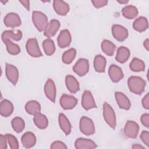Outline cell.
Returning a JSON list of instances; mask_svg holds the SVG:
<instances>
[{
  "label": "cell",
  "mask_w": 149,
  "mask_h": 149,
  "mask_svg": "<svg viewBox=\"0 0 149 149\" xmlns=\"http://www.w3.org/2000/svg\"><path fill=\"white\" fill-rule=\"evenodd\" d=\"M127 85L131 92L135 94L140 95L145 90L146 81L139 76H132L127 80Z\"/></svg>",
  "instance_id": "obj_1"
},
{
  "label": "cell",
  "mask_w": 149,
  "mask_h": 149,
  "mask_svg": "<svg viewBox=\"0 0 149 149\" xmlns=\"http://www.w3.org/2000/svg\"><path fill=\"white\" fill-rule=\"evenodd\" d=\"M32 20L36 29L39 31H44L48 24L47 16L40 11L33 12Z\"/></svg>",
  "instance_id": "obj_2"
},
{
  "label": "cell",
  "mask_w": 149,
  "mask_h": 149,
  "mask_svg": "<svg viewBox=\"0 0 149 149\" xmlns=\"http://www.w3.org/2000/svg\"><path fill=\"white\" fill-rule=\"evenodd\" d=\"M103 116L106 123L115 129L116 125V115L113 109L107 102H104L103 104Z\"/></svg>",
  "instance_id": "obj_3"
},
{
  "label": "cell",
  "mask_w": 149,
  "mask_h": 149,
  "mask_svg": "<svg viewBox=\"0 0 149 149\" xmlns=\"http://www.w3.org/2000/svg\"><path fill=\"white\" fill-rule=\"evenodd\" d=\"M79 128L80 132L86 136H91L95 133V126L91 119L82 116L80 120Z\"/></svg>",
  "instance_id": "obj_4"
},
{
  "label": "cell",
  "mask_w": 149,
  "mask_h": 149,
  "mask_svg": "<svg viewBox=\"0 0 149 149\" xmlns=\"http://www.w3.org/2000/svg\"><path fill=\"white\" fill-rule=\"evenodd\" d=\"M26 49L27 53L32 57L38 58L42 56L36 38H29L26 44Z\"/></svg>",
  "instance_id": "obj_5"
},
{
  "label": "cell",
  "mask_w": 149,
  "mask_h": 149,
  "mask_svg": "<svg viewBox=\"0 0 149 149\" xmlns=\"http://www.w3.org/2000/svg\"><path fill=\"white\" fill-rule=\"evenodd\" d=\"M73 72L79 76H83L89 70L88 61L84 58L79 59L73 66Z\"/></svg>",
  "instance_id": "obj_6"
},
{
  "label": "cell",
  "mask_w": 149,
  "mask_h": 149,
  "mask_svg": "<svg viewBox=\"0 0 149 149\" xmlns=\"http://www.w3.org/2000/svg\"><path fill=\"white\" fill-rule=\"evenodd\" d=\"M139 131V126L136 122L127 120L123 129L124 134L127 137L131 139H136L138 135Z\"/></svg>",
  "instance_id": "obj_7"
},
{
  "label": "cell",
  "mask_w": 149,
  "mask_h": 149,
  "mask_svg": "<svg viewBox=\"0 0 149 149\" xmlns=\"http://www.w3.org/2000/svg\"><path fill=\"white\" fill-rule=\"evenodd\" d=\"M112 34L113 37L118 41H123L128 37L127 30L119 24H113L112 27Z\"/></svg>",
  "instance_id": "obj_8"
},
{
  "label": "cell",
  "mask_w": 149,
  "mask_h": 149,
  "mask_svg": "<svg viewBox=\"0 0 149 149\" xmlns=\"http://www.w3.org/2000/svg\"><path fill=\"white\" fill-rule=\"evenodd\" d=\"M59 102L61 107L63 109H72L77 105V99L72 95L64 94L61 96Z\"/></svg>",
  "instance_id": "obj_9"
},
{
  "label": "cell",
  "mask_w": 149,
  "mask_h": 149,
  "mask_svg": "<svg viewBox=\"0 0 149 149\" xmlns=\"http://www.w3.org/2000/svg\"><path fill=\"white\" fill-rule=\"evenodd\" d=\"M81 105L86 110L97 108V105L90 91L85 90L83 92L81 97Z\"/></svg>",
  "instance_id": "obj_10"
},
{
  "label": "cell",
  "mask_w": 149,
  "mask_h": 149,
  "mask_svg": "<svg viewBox=\"0 0 149 149\" xmlns=\"http://www.w3.org/2000/svg\"><path fill=\"white\" fill-rule=\"evenodd\" d=\"M3 22L5 25L8 27L15 28L19 27L22 24L20 16L16 13H8L4 17Z\"/></svg>",
  "instance_id": "obj_11"
},
{
  "label": "cell",
  "mask_w": 149,
  "mask_h": 149,
  "mask_svg": "<svg viewBox=\"0 0 149 149\" xmlns=\"http://www.w3.org/2000/svg\"><path fill=\"white\" fill-rule=\"evenodd\" d=\"M5 74L8 80L13 85H16L19 76V71L17 68L13 65L6 63L5 66Z\"/></svg>",
  "instance_id": "obj_12"
},
{
  "label": "cell",
  "mask_w": 149,
  "mask_h": 149,
  "mask_svg": "<svg viewBox=\"0 0 149 149\" xmlns=\"http://www.w3.org/2000/svg\"><path fill=\"white\" fill-rule=\"evenodd\" d=\"M44 93L46 97L52 102H55L56 90L54 81L51 79H48L44 85Z\"/></svg>",
  "instance_id": "obj_13"
},
{
  "label": "cell",
  "mask_w": 149,
  "mask_h": 149,
  "mask_svg": "<svg viewBox=\"0 0 149 149\" xmlns=\"http://www.w3.org/2000/svg\"><path fill=\"white\" fill-rule=\"evenodd\" d=\"M108 74L112 81L113 83H118L121 80L124 74L122 69L116 65H111L108 69Z\"/></svg>",
  "instance_id": "obj_14"
},
{
  "label": "cell",
  "mask_w": 149,
  "mask_h": 149,
  "mask_svg": "<svg viewBox=\"0 0 149 149\" xmlns=\"http://www.w3.org/2000/svg\"><path fill=\"white\" fill-rule=\"evenodd\" d=\"M72 41V37L69 31L67 29L63 30L59 33L58 38V44L60 48H64L70 45Z\"/></svg>",
  "instance_id": "obj_15"
},
{
  "label": "cell",
  "mask_w": 149,
  "mask_h": 149,
  "mask_svg": "<svg viewBox=\"0 0 149 149\" xmlns=\"http://www.w3.org/2000/svg\"><path fill=\"white\" fill-rule=\"evenodd\" d=\"M61 23L58 20L52 19L48 23L47 26L44 31V36L49 38L54 36L59 29Z\"/></svg>",
  "instance_id": "obj_16"
},
{
  "label": "cell",
  "mask_w": 149,
  "mask_h": 149,
  "mask_svg": "<svg viewBox=\"0 0 149 149\" xmlns=\"http://www.w3.org/2000/svg\"><path fill=\"white\" fill-rule=\"evenodd\" d=\"M74 147L77 149H91L96 148L97 145L90 139L80 137L76 140Z\"/></svg>",
  "instance_id": "obj_17"
},
{
  "label": "cell",
  "mask_w": 149,
  "mask_h": 149,
  "mask_svg": "<svg viewBox=\"0 0 149 149\" xmlns=\"http://www.w3.org/2000/svg\"><path fill=\"white\" fill-rule=\"evenodd\" d=\"M116 101L120 108L128 110L130 108L131 103L127 97L122 92L116 91L115 93Z\"/></svg>",
  "instance_id": "obj_18"
},
{
  "label": "cell",
  "mask_w": 149,
  "mask_h": 149,
  "mask_svg": "<svg viewBox=\"0 0 149 149\" xmlns=\"http://www.w3.org/2000/svg\"><path fill=\"white\" fill-rule=\"evenodd\" d=\"M36 137L31 132L24 133L21 137V141L23 146L26 148H30L34 147L36 143Z\"/></svg>",
  "instance_id": "obj_19"
},
{
  "label": "cell",
  "mask_w": 149,
  "mask_h": 149,
  "mask_svg": "<svg viewBox=\"0 0 149 149\" xmlns=\"http://www.w3.org/2000/svg\"><path fill=\"white\" fill-rule=\"evenodd\" d=\"M53 7L55 12L61 16H65L70 10L69 5L65 1L61 0L54 1Z\"/></svg>",
  "instance_id": "obj_20"
},
{
  "label": "cell",
  "mask_w": 149,
  "mask_h": 149,
  "mask_svg": "<svg viewBox=\"0 0 149 149\" xmlns=\"http://www.w3.org/2000/svg\"><path fill=\"white\" fill-rule=\"evenodd\" d=\"M65 84L69 91L71 93H76L80 90L79 83L77 79L72 75H67L65 77Z\"/></svg>",
  "instance_id": "obj_21"
},
{
  "label": "cell",
  "mask_w": 149,
  "mask_h": 149,
  "mask_svg": "<svg viewBox=\"0 0 149 149\" xmlns=\"http://www.w3.org/2000/svg\"><path fill=\"white\" fill-rule=\"evenodd\" d=\"M13 104L8 100H3L0 104V114L4 117L9 116L13 112Z\"/></svg>",
  "instance_id": "obj_22"
},
{
  "label": "cell",
  "mask_w": 149,
  "mask_h": 149,
  "mask_svg": "<svg viewBox=\"0 0 149 149\" xmlns=\"http://www.w3.org/2000/svg\"><path fill=\"white\" fill-rule=\"evenodd\" d=\"M58 121L59 126L62 130L66 136L69 135L71 132L72 126L66 115L62 113H59L58 117Z\"/></svg>",
  "instance_id": "obj_23"
},
{
  "label": "cell",
  "mask_w": 149,
  "mask_h": 149,
  "mask_svg": "<svg viewBox=\"0 0 149 149\" xmlns=\"http://www.w3.org/2000/svg\"><path fill=\"white\" fill-rule=\"evenodd\" d=\"M130 55V50L123 46L120 47L118 48L115 59L120 63L126 62L129 58Z\"/></svg>",
  "instance_id": "obj_24"
},
{
  "label": "cell",
  "mask_w": 149,
  "mask_h": 149,
  "mask_svg": "<svg viewBox=\"0 0 149 149\" xmlns=\"http://www.w3.org/2000/svg\"><path fill=\"white\" fill-rule=\"evenodd\" d=\"M133 29L140 33L146 31L148 27L147 19L144 16H140L137 18L133 23Z\"/></svg>",
  "instance_id": "obj_25"
},
{
  "label": "cell",
  "mask_w": 149,
  "mask_h": 149,
  "mask_svg": "<svg viewBox=\"0 0 149 149\" xmlns=\"http://www.w3.org/2000/svg\"><path fill=\"white\" fill-rule=\"evenodd\" d=\"M22 32L19 30H5L2 34V40L3 41L6 39L19 41L22 38Z\"/></svg>",
  "instance_id": "obj_26"
},
{
  "label": "cell",
  "mask_w": 149,
  "mask_h": 149,
  "mask_svg": "<svg viewBox=\"0 0 149 149\" xmlns=\"http://www.w3.org/2000/svg\"><path fill=\"white\" fill-rule=\"evenodd\" d=\"M107 60L104 56L101 55H97L95 56L94 60V67L96 72L98 73H104L105 70Z\"/></svg>",
  "instance_id": "obj_27"
},
{
  "label": "cell",
  "mask_w": 149,
  "mask_h": 149,
  "mask_svg": "<svg viewBox=\"0 0 149 149\" xmlns=\"http://www.w3.org/2000/svg\"><path fill=\"white\" fill-rule=\"evenodd\" d=\"M25 110L30 115H34L41 111V105L39 102L35 100L28 101L25 105Z\"/></svg>",
  "instance_id": "obj_28"
},
{
  "label": "cell",
  "mask_w": 149,
  "mask_h": 149,
  "mask_svg": "<svg viewBox=\"0 0 149 149\" xmlns=\"http://www.w3.org/2000/svg\"><path fill=\"white\" fill-rule=\"evenodd\" d=\"M123 16L128 19H133L138 15V9L133 5H126L122 9Z\"/></svg>",
  "instance_id": "obj_29"
},
{
  "label": "cell",
  "mask_w": 149,
  "mask_h": 149,
  "mask_svg": "<svg viewBox=\"0 0 149 149\" xmlns=\"http://www.w3.org/2000/svg\"><path fill=\"white\" fill-rule=\"evenodd\" d=\"M33 121L36 126L41 129H46L48 125V120L47 116L40 112L34 115Z\"/></svg>",
  "instance_id": "obj_30"
},
{
  "label": "cell",
  "mask_w": 149,
  "mask_h": 149,
  "mask_svg": "<svg viewBox=\"0 0 149 149\" xmlns=\"http://www.w3.org/2000/svg\"><path fill=\"white\" fill-rule=\"evenodd\" d=\"M101 47L102 51L108 56H112L116 49L115 45L108 40H104L102 41Z\"/></svg>",
  "instance_id": "obj_31"
},
{
  "label": "cell",
  "mask_w": 149,
  "mask_h": 149,
  "mask_svg": "<svg viewBox=\"0 0 149 149\" xmlns=\"http://www.w3.org/2000/svg\"><path fill=\"white\" fill-rule=\"evenodd\" d=\"M3 42L5 44L7 51L9 54L12 55H16L20 52V47L17 44L13 43L10 40L6 39Z\"/></svg>",
  "instance_id": "obj_32"
},
{
  "label": "cell",
  "mask_w": 149,
  "mask_h": 149,
  "mask_svg": "<svg viewBox=\"0 0 149 149\" xmlns=\"http://www.w3.org/2000/svg\"><path fill=\"white\" fill-rule=\"evenodd\" d=\"M130 69L131 70L136 72L144 71L145 69V63L141 59L134 58L130 63Z\"/></svg>",
  "instance_id": "obj_33"
},
{
  "label": "cell",
  "mask_w": 149,
  "mask_h": 149,
  "mask_svg": "<svg viewBox=\"0 0 149 149\" xmlns=\"http://www.w3.org/2000/svg\"><path fill=\"white\" fill-rule=\"evenodd\" d=\"M42 47L47 55L50 56L55 51V45L54 42L51 38L45 39L42 42Z\"/></svg>",
  "instance_id": "obj_34"
},
{
  "label": "cell",
  "mask_w": 149,
  "mask_h": 149,
  "mask_svg": "<svg viewBox=\"0 0 149 149\" xmlns=\"http://www.w3.org/2000/svg\"><path fill=\"white\" fill-rule=\"evenodd\" d=\"M11 125L13 129L16 133H21L25 127L24 120L20 117H15L11 121Z\"/></svg>",
  "instance_id": "obj_35"
},
{
  "label": "cell",
  "mask_w": 149,
  "mask_h": 149,
  "mask_svg": "<svg viewBox=\"0 0 149 149\" xmlns=\"http://www.w3.org/2000/svg\"><path fill=\"white\" fill-rule=\"evenodd\" d=\"M76 51L74 48H72L63 52L62 57V61L65 64L71 63L76 57Z\"/></svg>",
  "instance_id": "obj_36"
},
{
  "label": "cell",
  "mask_w": 149,
  "mask_h": 149,
  "mask_svg": "<svg viewBox=\"0 0 149 149\" xmlns=\"http://www.w3.org/2000/svg\"><path fill=\"white\" fill-rule=\"evenodd\" d=\"M9 147L12 149H17L19 147V142L17 139L11 134H5Z\"/></svg>",
  "instance_id": "obj_37"
},
{
  "label": "cell",
  "mask_w": 149,
  "mask_h": 149,
  "mask_svg": "<svg viewBox=\"0 0 149 149\" xmlns=\"http://www.w3.org/2000/svg\"><path fill=\"white\" fill-rule=\"evenodd\" d=\"M50 148L52 149H65L67 148L68 147L63 142L61 141H55L51 144Z\"/></svg>",
  "instance_id": "obj_38"
},
{
  "label": "cell",
  "mask_w": 149,
  "mask_h": 149,
  "mask_svg": "<svg viewBox=\"0 0 149 149\" xmlns=\"http://www.w3.org/2000/svg\"><path fill=\"white\" fill-rule=\"evenodd\" d=\"M140 139L147 147L149 146V133L148 131L144 130L140 134Z\"/></svg>",
  "instance_id": "obj_39"
},
{
  "label": "cell",
  "mask_w": 149,
  "mask_h": 149,
  "mask_svg": "<svg viewBox=\"0 0 149 149\" xmlns=\"http://www.w3.org/2000/svg\"><path fill=\"white\" fill-rule=\"evenodd\" d=\"M91 3L93 6L97 8H100L105 6L108 3V1L107 0H93L91 1Z\"/></svg>",
  "instance_id": "obj_40"
},
{
  "label": "cell",
  "mask_w": 149,
  "mask_h": 149,
  "mask_svg": "<svg viewBox=\"0 0 149 149\" xmlns=\"http://www.w3.org/2000/svg\"><path fill=\"white\" fill-rule=\"evenodd\" d=\"M141 123L147 128L149 127V114L144 113L140 118Z\"/></svg>",
  "instance_id": "obj_41"
},
{
  "label": "cell",
  "mask_w": 149,
  "mask_h": 149,
  "mask_svg": "<svg viewBox=\"0 0 149 149\" xmlns=\"http://www.w3.org/2000/svg\"><path fill=\"white\" fill-rule=\"evenodd\" d=\"M7 140L5 135H0V149H6L7 148Z\"/></svg>",
  "instance_id": "obj_42"
},
{
  "label": "cell",
  "mask_w": 149,
  "mask_h": 149,
  "mask_svg": "<svg viewBox=\"0 0 149 149\" xmlns=\"http://www.w3.org/2000/svg\"><path fill=\"white\" fill-rule=\"evenodd\" d=\"M141 104L144 108L146 109H149V94L147 93V94L143 97L141 101Z\"/></svg>",
  "instance_id": "obj_43"
},
{
  "label": "cell",
  "mask_w": 149,
  "mask_h": 149,
  "mask_svg": "<svg viewBox=\"0 0 149 149\" xmlns=\"http://www.w3.org/2000/svg\"><path fill=\"white\" fill-rule=\"evenodd\" d=\"M27 10H30V1H19Z\"/></svg>",
  "instance_id": "obj_44"
},
{
  "label": "cell",
  "mask_w": 149,
  "mask_h": 149,
  "mask_svg": "<svg viewBox=\"0 0 149 149\" xmlns=\"http://www.w3.org/2000/svg\"><path fill=\"white\" fill-rule=\"evenodd\" d=\"M143 45L144 48L147 49V51H148L149 49V40L148 38H147L143 42Z\"/></svg>",
  "instance_id": "obj_45"
},
{
  "label": "cell",
  "mask_w": 149,
  "mask_h": 149,
  "mask_svg": "<svg viewBox=\"0 0 149 149\" xmlns=\"http://www.w3.org/2000/svg\"><path fill=\"white\" fill-rule=\"evenodd\" d=\"M132 148L133 149H140V148H141V149H144V147H143L142 146L139 145V144H133V145L132 146ZM144 149H145V148H144Z\"/></svg>",
  "instance_id": "obj_46"
},
{
  "label": "cell",
  "mask_w": 149,
  "mask_h": 149,
  "mask_svg": "<svg viewBox=\"0 0 149 149\" xmlns=\"http://www.w3.org/2000/svg\"><path fill=\"white\" fill-rule=\"evenodd\" d=\"M119 3L121 4H126L129 2V1H126V0H123V1H117Z\"/></svg>",
  "instance_id": "obj_47"
}]
</instances>
